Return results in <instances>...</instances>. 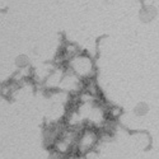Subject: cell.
<instances>
[{
  "label": "cell",
  "mask_w": 159,
  "mask_h": 159,
  "mask_svg": "<svg viewBox=\"0 0 159 159\" xmlns=\"http://www.w3.org/2000/svg\"><path fill=\"white\" fill-rule=\"evenodd\" d=\"M97 132L93 130H85L83 131V134L79 136L78 143H76V147L79 149V152L82 153H87L89 152L92 148L94 147V144L97 143Z\"/></svg>",
  "instance_id": "6da1fadb"
},
{
  "label": "cell",
  "mask_w": 159,
  "mask_h": 159,
  "mask_svg": "<svg viewBox=\"0 0 159 159\" xmlns=\"http://www.w3.org/2000/svg\"><path fill=\"white\" fill-rule=\"evenodd\" d=\"M155 16H157V9L152 5H148V7H144V9L141 10L140 18L143 22H150Z\"/></svg>",
  "instance_id": "7a4b0ae2"
},
{
  "label": "cell",
  "mask_w": 159,
  "mask_h": 159,
  "mask_svg": "<svg viewBox=\"0 0 159 159\" xmlns=\"http://www.w3.org/2000/svg\"><path fill=\"white\" fill-rule=\"evenodd\" d=\"M134 112L136 116H144V115H147L149 112V106L147 103H138L136 104V107L134 108Z\"/></svg>",
  "instance_id": "3957f363"
},
{
  "label": "cell",
  "mask_w": 159,
  "mask_h": 159,
  "mask_svg": "<svg viewBox=\"0 0 159 159\" xmlns=\"http://www.w3.org/2000/svg\"><path fill=\"white\" fill-rule=\"evenodd\" d=\"M28 62H30L28 57H27V56H24V55L19 56V57L17 59V65H18V66H20V68H24V66H27V65H28Z\"/></svg>",
  "instance_id": "277c9868"
}]
</instances>
